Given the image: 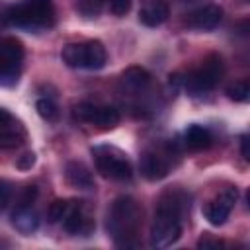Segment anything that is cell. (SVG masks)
Masks as SVG:
<instances>
[{"label":"cell","instance_id":"9c48e42d","mask_svg":"<svg viewBox=\"0 0 250 250\" xmlns=\"http://www.w3.org/2000/svg\"><path fill=\"white\" fill-rule=\"evenodd\" d=\"M23 61V45L16 37H0V80H16Z\"/></svg>","mask_w":250,"mask_h":250},{"label":"cell","instance_id":"7c38bea8","mask_svg":"<svg viewBox=\"0 0 250 250\" xmlns=\"http://www.w3.org/2000/svg\"><path fill=\"white\" fill-rule=\"evenodd\" d=\"M64 230L70 234H80V232H90L92 229V221L86 215V209L82 205V201H70L68 213L64 215V219L61 221Z\"/></svg>","mask_w":250,"mask_h":250},{"label":"cell","instance_id":"ffe728a7","mask_svg":"<svg viewBox=\"0 0 250 250\" xmlns=\"http://www.w3.org/2000/svg\"><path fill=\"white\" fill-rule=\"evenodd\" d=\"M227 96L234 102H246L250 96V84L248 80H236L227 86Z\"/></svg>","mask_w":250,"mask_h":250},{"label":"cell","instance_id":"f1b7e54d","mask_svg":"<svg viewBox=\"0 0 250 250\" xmlns=\"http://www.w3.org/2000/svg\"><path fill=\"white\" fill-rule=\"evenodd\" d=\"M240 152H242V156H244L246 160L250 158V152H248V137H246V135L240 137Z\"/></svg>","mask_w":250,"mask_h":250},{"label":"cell","instance_id":"7a4b0ae2","mask_svg":"<svg viewBox=\"0 0 250 250\" xmlns=\"http://www.w3.org/2000/svg\"><path fill=\"white\" fill-rule=\"evenodd\" d=\"M141 221H143L141 205L133 197L121 195L111 203V209L107 213V230L117 246L131 248L137 246Z\"/></svg>","mask_w":250,"mask_h":250},{"label":"cell","instance_id":"cb8c5ba5","mask_svg":"<svg viewBox=\"0 0 250 250\" xmlns=\"http://www.w3.org/2000/svg\"><path fill=\"white\" fill-rule=\"evenodd\" d=\"M35 160H37L35 152H31V150H29V152H23L21 156H18V160H16V168L21 170V172H27V170L33 168Z\"/></svg>","mask_w":250,"mask_h":250},{"label":"cell","instance_id":"ba28073f","mask_svg":"<svg viewBox=\"0 0 250 250\" xmlns=\"http://www.w3.org/2000/svg\"><path fill=\"white\" fill-rule=\"evenodd\" d=\"M238 199V191L236 188L229 186V188H223L211 201H207V205L203 207V215L205 219L213 225V227H221L227 223L229 215H230V209L234 207Z\"/></svg>","mask_w":250,"mask_h":250},{"label":"cell","instance_id":"ac0fdd59","mask_svg":"<svg viewBox=\"0 0 250 250\" xmlns=\"http://www.w3.org/2000/svg\"><path fill=\"white\" fill-rule=\"evenodd\" d=\"M25 141V129L20 121H12L4 129H0V148H16Z\"/></svg>","mask_w":250,"mask_h":250},{"label":"cell","instance_id":"6da1fadb","mask_svg":"<svg viewBox=\"0 0 250 250\" xmlns=\"http://www.w3.org/2000/svg\"><path fill=\"white\" fill-rule=\"evenodd\" d=\"M186 197L180 191H168L156 205V215L150 225V246L168 248L182 236V217L186 213Z\"/></svg>","mask_w":250,"mask_h":250},{"label":"cell","instance_id":"603a6c76","mask_svg":"<svg viewBox=\"0 0 250 250\" xmlns=\"http://www.w3.org/2000/svg\"><path fill=\"white\" fill-rule=\"evenodd\" d=\"M37 195H39L37 186H27V188H23V191L20 193V199H18V205H16V207H31V203H35Z\"/></svg>","mask_w":250,"mask_h":250},{"label":"cell","instance_id":"8fae6325","mask_svg":"<svg viewBox=\"0 0 250 250\" xmlns=\"http://www.w3.org/2000/svg\"><path fill=\"white\" fill-rule=\"evenodd\" d=\"M139 168H141V174H143L146 180H150V182H156V180L166 178V176H168V170H170L166 158L160 156V154L154 152V150L143 152V156H141V160H139Z\"/></svg>","mask_w":250,"mask_h":250},{"label":"cell","instance_id":"d6986e66","mask_svg":"<svg viewBox=\"0 0 250 250\" xmlns=\"http://www.w3.org/2000/svg\"><path fill=\"white\" fill-rule=\"evenodd\" d=\"M35 109L39 113L41 119L49 121V123H57L59 117H61V111H59V105L51 100V98H39L35 102Z\"/></svg>","mask_w":250,"mask_h":250},{"label":"cell","instance_id":"4316f807","mask_svg":"<svg viewBox=\"0 0 250 250\" xmlns=\"http://www.w3.org/2000/svg\"><path fill=\"white\" fill-rule=\"evenodd\" d=\"M14 121V115L8 111V109H4V107H0V129L2 127H6L8 123H12Z\"/></svg>","mask_w":250,"mask_h":250},{"label":"cell","instance_id":"277c9868","mask_svg":"<svg viewBox=\"0 0 250 250\" xmlns=\"http://www.w3.org/2000/svg\"><path fill=\"white\" fill-rule=\"evenodd\" d=\"M61 59L70 68H88V70H100L105 66L107 53L102 41L90 39L82 43H68L61 51Z\"/></svg>","mask_w":250,"mask_h":250},{"label":"cell","instance_id":"4fadbf2b","mask_svg":"<svg viewBox=\"0 0 250 250\" xmlns=\"http://www.w3.org/2000/svg\"><path fill=\"white\" fill-rule=\"evenodd\" d=\"M170 8L164 0H143V6L139 10V21L146 27H156L168 20Z\"/></svg>","mask_w":250,"mask_h":250},{"label":"cell","instance_id":"52a82bcc","mask_svg":"<svg viewBox=\"0 0 250 250\" xmlns=\"http://www.w3.org/2000/svg\"><path fill=\"white\" fill-rule=\"evenodd\" d=\"M74 119L84 121V123H92L98 129H113L119 125V111L113 105H94L88 102H82L78 105H74Z\"/></svg>","mask_w":250,"mask_h":250},{"label":"cell","instance_id":"44dd1931","mask_svg":"<svg viewBox=\"0 0 250 250\" xmlns=\"http://www.w3.org/2000/svg\"><path fill=\"white\" fill-rule=\"evenodd\" d=\"M105 0H76V10L84 18H98Z\"/></svg>","mask_w":250,"mask_h":250},{"label":"cell","instance_id":"8992f818","mask_svg":"<svg viewBox=\"0 0 250 250\" xmlns=\"http://www.w3.org/2000/svg\"><path fill=\"white\" fill-rule=\"evenodd\" d=\"M221 76H223V59L219 55H209L205 57V61L197 70H193L191 74H188V78H184V86L191 96L205 94L217 86Z\"/></svg>","mask_w":250,"mask_h":250},{"label":"cell","instance_id":"e0dca14e","mask_svg":"<svg viewBox=\"0 0 250 250\" xmlns=\"http://www.w3.org/2000/svg\"><path fill=\"white\" fill-rule=\"evenodd\" d=\"M150 78H152L150 72L146 68H143V66H129L121 74L123 84L127 88H131V90H145L150 84Z\"/></svg>","mask_w":250,"mask_h":250},{"label":"cell","instance_id":"30bf717a","mask_svg":"<svg viewBox=\"0 0 250 250\" xmlns=\"http://www.w3.org/2000/svg\"><path fill=\"white\" fill-rule=\"evenodd\" d=\"M221 18H223V10L217 4H207V6H201V8L193 10L188 16V25L193 27V29L207 31V29L217 27Z\"/></svg>","mask_w":250,"mask_h":250},{"label":"cell","instance_id":"d4e9b609","mask_svg":"<svg viewBox=\"0 0 250 250\" xmlns=\"http://www.w3.org/2000/svg\"><path fill=\"white\" fill-rule=\"evenodd\" d=\"M109 2V12L113 16H125L131 10V0H107Z\"/></svg>","mask_w":250,"mask_h":250},{"label":"cell","instance_id":"3957f363","mask_svg":"<svg viewBox=\"0 0 250 250\" xmlns=\"http://www.w3.org/2000/svg\"><path fill=\"white\" fill-rule=\"evenodd\" d=\"M6 20L16 27H45L55 20L51 0H21L6 12Z\"/></svg>","mask_w":250,"mask_h":250},{"label":"cell","instance_id":"5bb4252c","mask_svg":"<svg viewBox=\"0 0 250 250\" xmlns=\"http://www.w3.org/2000/svg\"><path fill=\"white\" fill-rule=\"evenodd\" d=\"M64 180L68 186H72L76 189H92L94 188L92 172L88 170L86 164H82L78 160H70L64 166Z\"/></svg>","mask_w":250,"mask_h":250},{"label":"cell","instance_id":"484cf974","mask_svg":"<svg viewBox=\"0 0 250 250\" xmlns=\"http://www.w3.org/2000/svg\"><path fill=\"white\" fill-rule=\"evenodd\" d=\"M10 195H12V188H10V184L4 182V180H0V211L8 205Z\"/></svg>","mask_w":250,"mask_h":250},{"label":"cell","instance_id":"7402d4cb","mask_svg":"<svg viewBox=\"0 0 250 250\" xmlns=\"http://www.w3.org/2000/svg\"><path fill=\"white\" fill-rule=\"evenodd\" d=\"M68 207H70V201H66V199H55L49 205V211H47L49 223H61L64 219V215L68 213Z\"/></svg>","mask_w":250,"mask_h":250},{"label":"cell","instance_id":"9a60e30c","mask_svg":"<svg viewBox=\"0 0 250 250\" xmlns=\"http://www.w3.org/2000/svg\"><path fill=\"white\" fill-rule=\"evenodd\" d=\"M184 143H186V146H188L189 150H205V148L211 146L213 135H211V131H209L207 127L193 123V125H189V127L186 129V133H184Z\"/></svg>","mask_w":250,"mask_h":250},{"label":"cell","instance_id":"83f0119b","mask_svg":"<svg viewBox=\"0 0 250 250\" xmlns=\"http://www.w3.org/2000/svg\"><path fill=\"white\" fill-rule=\"evenodd\" d=\"M197 246L199 248H209V246H223V242L221 240H215V238H201L199 242H197Z\"/></svg>","mask_w":250,"mask_h":250},{"label":"cell","instance_id":"5b68a950","mask_svg":"<svg viewBox=\"0 0 250 250\" xmlns=\"http://www.w3.org/2000/svg\"><path fill=\"white\" fill-rule=\"evenodd\" d=\"M92 156H94V162H96V170L104 178H109V180H129L133 176L131 162L115 146H107V145L94 146L92 148Z\"/></svg>","mask_w":250,"mask_h":250},{"label":"cell","instance_id":"2e32d148","mask_svg":"<svg viewBox=\"0 0 250 250\" xmlns=\"http://www.w3.org/2000/svg\"><path fill=\"white\" fill-rule=\"evenodd\" d=\"M12 225L21 234H31L39 229V215L31 207H16L12 213Z\"/></svg>","mask_w":250,"mask_h":250}]
</instances>
